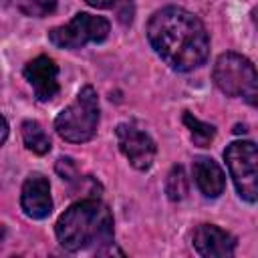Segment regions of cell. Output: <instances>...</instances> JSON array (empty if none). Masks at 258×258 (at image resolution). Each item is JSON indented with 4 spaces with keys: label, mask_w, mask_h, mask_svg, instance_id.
Here are the masks:
<instances>
[{
    "label": "cell",
    "mask_w": 258,
    "mask_h": 258,
    "mask_svg": "<svg viewBox=\"0 0 258 258\" xmlns=\"http://www.w3.org/2000/svg\"><path fill=\"white\" fill-rule=\"evenodd\" d=\"M54 234L58 244L69 252L109 246L113 242L111 210L101 200H81L60 214Z\"/></svg>",
    "instance_id": "obj_2"
},
{
    "label": "cell",
    "mask_w": 258,
    "mask_h": 258,
    "mask_svg": "<svg viewBox=\"0 0 258 258\" xmlns=\"http://www.w3.org/2000/svg\"><path fill=\"white\" fill-rule=\"evenodd\" d=\"M20 206L24 214L32 220H42L52 212V198H50V183L42 173H32L22 183Z\"/></svg>",
    "instance_id": "obj_9"
},
{
    "label": "cell",
    "mask_w": 258,
    "mask_h": 258,
    "mask_svg": "<svg viewBox=\"0 0 258 258\" xmlns=\"http://www.w3.org/2000/svg\"><path fill=\"white\" fill-rule=\"evenodd\" d=\"M226 165L230 169L232 181L236 185V191L242 200L254 204L258 196L256 185V163H258V151L252 141H234L224 151Z\"/></svg>",
    "instance_id": "obj_6"
},
{
    "label": "cell",
    "mask_w": 258,
    "mask_h": 258,
    "mask_svg": "<svg viewBox=\"0 0 258 258\" xmlns=\"http://www.w3.org/2000/svg\"><path fill=\"white\" fill-rule=\"evenodd\" d=\"M20 129H22V141H24L26 149H30L36 155H44L50 151V139L44 133V129L40 127V123L24 121Z\"/></svg>",
    "instance_id": "obj_12"
},
{
    "label": "cell",
    "mask_w": 258,
    "mask_h": 258,
    "mask_svg": "<svg viewBox=\"0 0 258 258\" xmlns=\"http://www.w3.org/2000/svg\"><path fill=\"white\" fill-rule=\"evenodd\" d=\"M111 24L103 16H93L87 12H79L71 22L62 26H54L48 32V40L58 48H81L89 42H103L109 36Z\"/></svg>",
    "instance_id": "obj_5"
},
{
    "label": "cell",
    "mask_w": 258,
    "mask_h": 258,
    "mask_svg": "<svg viewBox=\"0 0 258 258\" xmlns=\"http://www.w3.org/2000/svg\"><path fill=\"white\" fill-rule=\"evenodd\" d=\"M99 125V99L91 85L83 87L75 101L54 119L56 133L69 143H85L93 139Z\"/></svg>",
    "instance_id": "obj_3"
},
{
    "label": "cell",
    "mask_w": 258,
    "mask_h": 258,
    "mask_svg": "<svg viewBox=\"0 0 258 258\" xmlns=\"http://www.w3.org/2000/svg\"><path fill=\"white\" fill-rule=\"evenodd\" d=\"M183 125L189 129L191 141H194L198 147H208V145L214 141V137H216V127L210 125V123L200 121V119L194 117L191 113H183Z\"/></svg>",
    "instance_id": "obj_13"
},
{
    "label": "cell",
    "mask_w": 258,
    "mask_h": 258,
    "mask_svg": "<svg viewBox=\"0 0 258 258\" xmlns=\"http://www.w3.org/2000/svg\"><path fill=\"white\" fill-rule=\"evenodd\" d=\"M85 2L93 8H115V10H119L129 0H85Z\"/></svg>",
    "instance_id": "obj_17"
},
{
    "label": "cell",
    "mask_w": 258,
    "mask_h": 258,
    "mask_svg": "<svg viewBox=\"0 0 258 258\" xmlns=\"http://www.w3.org/2000/svg\"><path fill=\"white\" fill-rule=\"evenodd\" d=\"M12 4L26 16H48L56 8V0H12Z\"/></svg>",
    "instance_id": "obj_15"
},
{
    "label": "cell",
    "mask_w": 258,
    "mask_h": 258,
    "mask_svg": "<svg viewBox=\"0 0 258 258\" xmlns=\"http://www.w3.org/2000/svg\"><path fill=\"white\" fill-rule=\"evenodd\" d=\"M56 171H58V175L62 179H73L77 175V167H75V163H73L71 157H60L56 161Z\"/></svg>",
    "instance_id": "obj_16"
},
{
    "label": "cell",
    "mask_w": 258,
    "mask_h": 258,
    "mask_svg": "<svg viewBox=\"0 0 258 258\" xmlns=\"http://www.w3.org/2000/svg\"><path fill=\"white\" fill-rule=\"evenodd\" d=\"M216 87L228 97H242L250 105H256L258 97V77L254 64L238 54V52H224L218 56L214 71H212Z\"/></svg>",
    "instance_id": "obj_4"
},
{
    "label": "cell",
    "mask_w": 258,
    "mask_h": 258,
    "mask_svg": "<svg viewBox=\"0 0 258 258\" xmlns=\"http://www.w3.org/2000/svg\"><path fill=\"white\" fill-rule=\"evenodd\" d=\"M234 131H236V133H246V127H244V125H236Z\"/></svg>",
    "instance_id": "obj_19"
},
{
    "label": "cell",
    "mask_w": 258,
    "mask_h": 258,
    "mask_svg": "<svg viewBox=\"0 0 258 258\" xmlns=\"http://www.w3.org/2000/svg\"><path fill=\"white\" fill-rule=\"evenodd\" d=\"M187 175H185V169L181 165H173L171 171L167 173V179H165V194L171 202H179L187 196Z\"/></svg>",
    "instance_id": "obj_14"
},
{
    "label": "cell",
    "mask_w": 258,
    "mask_h": 258,
    "mask_svg": "<svg viewBox=\"0 0 258 258\" xmlns=\"http://www.w3.org/2000/svg\"><path fill=\"white\" fill-rule=\"evenodd\" d=\"M194 179L200 191L206 198H218L222 196L226 187V175L222 167L212 157H196L194 159Z\"/></svg>",
    "instance_id": "obj_11"
},
{
    "label": "cell",
    "mask_w": 258,
    "mask_h": 258,
    "mask_svg": "<svg viewBox=\"0 0 258 258\" xmlns=\"http://www.w3.org/2000/svg\"><path fill=\"white\" fill-rule=\"evenodd\" d=\"M24 79L32 85L38 101H50L58 93V67L50 56H36L26 62Z\"/></svg>",
    "instance_id": "obj_8"
},
{
    "label": "cell",
    "mask_w": 258,
    "mask_h": 258,
    "mask_svg": "<svg viewBox=\"0 0 258 258\" xmlns=\"http://www.w3.org/2000/svg\"><path fill=\"white\" fill-rule=\"evenodd\" d=\"M117 143L121 153L129 159V163L135 169L145 171L151 167L157 147H155V141L145 131H141L131 123H121L117 125Z\"/></svg>",
    "instance_id": "obj_7"
},
{
    "label": "cell",
    "mask_w": 258,
    "mask_h": 258,
    "mask_svg": "<svg viewBox=\"0 0 258 258\" xmlns=\"http://www.w3.org/2000/svg\"><path fill=\"white\" fill-rule=\"evenodd\" d=\"M6 137H8V123H6V119L0 115V145H4Z\"/></svg>",
    "instance_id": "obj_18"
},
{
    "label": "cell",
    "mask_w": 258,
    "mask_h": 258,
    "mask_svg": "<svg viewBox=\"0 0 258 258\" xmlns=\"http://www.w3.org/2000/svg\"><path fill=\"white\" fill-rule=\"evenodd\" d=\"M194 248L206 258H226L234 254L236 238L214 224H202L194 232Z\"/></svg>",
    "instance_id": "obj_10"
},
{
    "label": "cell",
    "mask_w": 258,
    "mask_h": 258,
    "mask_svg": "<svg viewBox=\"0 0 258 258\" xmlns=\"http://www.w3.org/2000/svg\"><path fill=\"white\" fill-rule=\"evenodd\" d=\"M147 38L153 50L179 73L198 69L210 54V34L204 22L179 6L157 10L149 18Z\"/></svg>",
    "instance_id": "obj_1"
}]
</instances>
